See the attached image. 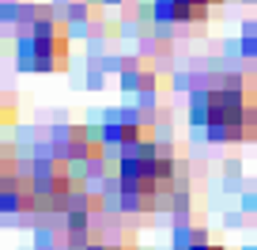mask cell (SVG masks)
<instances>
[{
  "label": "cell",
  "instance_id": "cell-2",
  "mask_svg": "<svg viewBox=\"0 0 257 250\" xmlns=\"http://www.w3.org/2000/svg\"><path fill=\"white\" fill-rule=\"evenodd\" d=\"M174 175H178V167H174V155H170L167 148L152 144V140L121 148L117 186H121V194H125L128 201L155 205L163 194L174 190Z\"/></svg>",
  "mask_w": 257,
  "mask_h": 250
},
{
  "label": "cell",
  "instance_id": "cell-4",
  "mask_svg": "<svg viewBox=\"0 0 257 250\" xmlns=\"http://www.w3.org/2000/svg\"><path fill=\"white\" fill-rule=\"evenodd\" d=\"M212 8H219V0H155V12L174 23H197Z\"/></svg>",
  "mask_w": 257,
  "mask_h": 250
},
{
  "label": "cell",
  "instance_id": "cell-5",
  "mask_svg": "<svg viewBox=\"0 0 257 250\" xmlns=\"http://www.w3.org/2000/svg\"><path fill=\"white\" fill-rule=\"evenodd\" d=\"M193 250H223V246H219V242H208V239H201V242H197Z\"/></svg>",
  "mask_w": 257,
  "mask_h": 250
},
{
  "label": "cell",
  "instance_id": "cell-3",
  "mask_svg": "<svg viewBox=\"0 0 257 250\" xmlns=\"http://www.w3.org/2000/svg\"><path fill=\"white\" fill-rule=\"evenodd\" d=\"M68 46H72V34H68V23L57 16H34L23 23L19 31V61L31 68H64L68 61Z\"/></svg>",
  "mask_w": 257,
  "mask_h": 250
},
{
  "label": "cell",
  "instance_id": "cell-1",
  "mask_svg": "<svg viewBox=\"0 0 257 250\" xmlns=\"http://www.w3.org/2000/svg\"><path fill=\"white\" fill-rule=\"evenodd\" d=\"M193 121L216 140H249L257 133V88L249 76H223L193 95Z\"/></svg>",
  "mask_w": 257,
  "mask_h": 250
}]
</instances>
